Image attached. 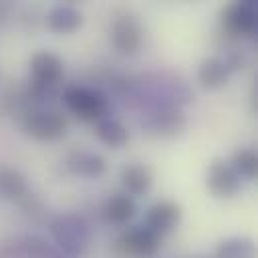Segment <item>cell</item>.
<instances>
[{
  "instance_id": "cell-1",
  "label": "cell",
  "mask_w": 258,
  "mask_h": 258,
  "mask_svg": "<svg viewBox=\"0 0 258 258\" xmlns=\"http://www.w3.org/2000/svg\"><path fill=\"white\" fill-rule=\"evenodd\" d=\"M62 101L73 115L81 121H99L107 117L109 111V95L99 87H83V85H69L62 91Z\"/></svg>"
},
{
  "instance_id": "cell-2",
  "label": "cell",
  "mask_w": 258,
  "mask_h": 258,
  "mask_svg": "<svg viewBox=\"0 0 258 258\" xmlns=\"http://www.w3.org/2000/svg\"><path fill=\"white\" fill-rule=\"evenodd\" d=\"M50 234L56 246L67 256H81L89 246V228L77 214H62L50 224Z\"/></svg>"
},
{
  "instance_id": "cell-3",
  "label": "cell",
  "mask_w": 258,
  "mask_h": 258,
  "mask_svg": "<svg viewBox=\"0 0 258 258\" xmlns=\"http://www.w3.org/2000/svg\"><path fill=\"white\" fill-rule=\"evenodd\" d=\"M22 129L28 137L36 141H56L67 133V119L58 111L36 109L24 115Z\"/></svg>"
},
{
  "instance_id": "cell-4",
  "label": "cell",
  "mask_w": 258,
  "mask_h": 258,
  "mask_svg": "<svg viewBox=\"0 0 258 258\" xmlns=\"http://www.w3.org/2000/svg\"><path fill=\"white\" fill-rule=\"evenodd\" d=\"M222 26L228 36H254L258 30V8L254 0L234 2L222 10Z\"/></svg>"
},
{
  "instance_id": "cell-5",
  "label": "cell",
  "mask_w": 258,
  "mask_h": 258,
  "mask_svg": "<svg viewBox=\"0 0 258 258\" xmlns=\"http://www.w3.org/2000/svg\"><path fill=\"white\" fill-rule=\"evenodd\" d=\"M111 42L121 54H135L143 44V24L131 14H119L111 24Z\"/></svg>"
},
{
  "instance_id": "cell-6",
  "label": "cell",
  "mask_w": 258,
  "mask_h": 258,
  "mask_svg": "<svg viewBox=\"0 0 258 258\" xmlns=\"http://www.w3.org/2000/svg\"><path fill=\"white\" fill-rule=\"evenodd\" d=\"M159 246L161 238L143 226H133L125 230L117 240V248L125 256L133 258H153L159 252Z\"/></svg>"
},
{
  "instance_id": "cell-7",
  "label": "cell",
  "mask_w": 258,
  "mask_h": 258,
  "mask_svg": "<svg viewBox=\"0 0 258 258\" xmlns=\"http://www.w3.org/2000/svg\"><path fill=\"white\" fill-rule=\"evenodd\" d=\"M206 185L218 200H230L240 191V175L224 159H214L208 167Z\"/></svg>"
},
{
  "instance_id": "cell-8",
  "label": "cell",
  "mask_w": 258,
  "mask_h": 258,
  "mask_svg": "<svg viewBox=\"0 0 258 258\" xmlns=\"http://www.w3.org/2000/svg\"><path fill=\"white\" fill-rule=\"evenodd\" d=\"M141 125H143V129H147L153 135L175 137L185 129L187 119H185L183 111H179L177 107H163V109H153L151 113H147L143 117Z\"/></svg>"
},
{
  "instance_id": "cell-9",
  "label": "cell",
  "mask_w": 258,
  "mask_h": 258,
  "mask_svg": "<svg viewBox=\"0 0 258 258\" xmlns=\"http://www.w3.org/2000/svg\"><path fill=\"white\" fill-rule=\"evenodd\" d=\"M181 220V208L171 200H161L153 204L145 214V228L157 234L159 238L177 228Z\"/></svg>"
},
{
  "instance_id": "cell-10",
  "label": "cell",
  "mask_w": 258,
  "mask_h": 258,
  "mask_svg": "<svg viewBox=\"0 0 258 258\" xmlns=\"http://www.w3.org/2000/svg\"><path fill=\"white\" fill-rule=\"evenodd\" d=\"M62 79V60L50 50H40L30 58V81L46 87H56Z\"/></svg>"
},
{
  "instance_id": "cell-11",
  "label": "cell",
  "mask_w": 258,
  "mask_h": 258,
  "mask_svg": "<svg viewBox=\"0 0 258 258\" xmlns=\"http://www.w3.org/2000/svg\"><path fill=\"white\" fill-rule=\"evenodd\" d=\"M67 169L73 175H81V177H101L107 169L105 159L99 153H91V151H71L64 159Z\"/></svg>"
},
{
  "instance_id": "cell-12",
  "label": "cell",
  "mask_w": 258,
  "mask_h": 258,
  "mask_svg": "<svg viewBox=\"0 0 258 258\" xmlns=\"http://www.w3.org/2000/svg\"><path fill=\"white\" fill-rule=\"evenodd\" d=\"M119 179H121L125 194L129 198H133V196H143L149 191V187L153 183V173L143 163H129L121 169Z\"/></svg>"
},
{
  "instance_id": "cell-13",
  "label": "cell",
  "mask_w": 258,
  "mask_h": 258,
  "mask_svg": "<svg viewBox=\"0 0 258 258\" xmlns=\"http://www.w3.org/2000/svg\"><path fill=\"white\" fill-rule=\"evenodd\" d=\"M81 24H83V14L79 8L71 4H58L46 14V26L56 34H71Z\"/></svg>"
},
{
  "instance_id": "cell-14",
  "label": "cell",
  "mask_w": 258,
  "mask_h": 258,
  "mask_svg": "<svg viewBox=\"0 0 258 258\" xmlns=\"http://www.w3.org/2000/svg\"><path fill=\"white\" fill-rule=\"evenodd\" d=\"M228 75H230V69L224 62V58H220V56H208V58H204L202 64H200V69H198V81L208 91H214V89L224 87L226 81H228Z\"/></svg>"
},
{
  "instance_id": "cell-15",
  "label": "cell",
  "mask_w": 258,
  "mask_h": 258,
  "mask_svg": "<svg viewBox=\"0 0 258 258\" xmlns=\"http://www.w3.org/2000/svg\"><path fill=\"white\" fill-rule=\"evenodd\" d=\"M95 135L103 145H107L111 149H119V147L127 145V141H129V129L119 119H113V117L99 119L95 123Z\"/></svg>"
},
{
  "instance_id": "cell-16",
  "label": "cell",
  "mask_w": 258,
  "mask_h": 258,
  "mask_svg": "<svg viewBox=\"0 0 258 258\" xmlns=\"http://www.w3.org/2000/svg\"><path fill=\"white\" fill-rule=\"evenodd\" d=\"M135 212H137L135 200L129 198L127 194H113L103 206L105 218L113 224H127L135 216Z\"/></svg>"
},
{
  "instance_id": "cell-17",
  "label": "cell",
  "mask_w": 258,
  "mask_h": 258,
  "mask_svg": "<svg viewBox=\"0 0 258 258\" xmlns=\"http://www.w3.org/2000/svg\"><path fill=\"white\" fill-rule=\"evenodd\" d=\"M26 177L14 167H0V198L14 202L26 196Z\"/></svg>"
},
{
  "instance_id": "cell-18",
  "label": "cell",
  "mask_w": 258,
  "mask_h": 258,
  "mask_svg": "<svg viewBox=\"0 0 258 258\" xmlns=\"http://www.w3.org/2000/svg\"><path fill=\"white\" fill-rule=\"evenodd\" d=\"M256 248L250 238H228L216 248V258H254Z\"/></svg>"
},
{
  "instance_id": "cell-19",
  "label": "cell",
  "mask_w": 258,
  "mask_h": 258,
  "mask_svg": "<svg viewBox=\"0 0 258 258\" xmlns=\"http://www.w3.org/2000/svg\"><path fill=\"white\" fill-rule=\"evenodd\" d=\"M230 165L234 167V171L246 179H254L256 177V171H258V155L252 147H242V149H236L232 153V159H230Z\"/></svg>"
}]
</instances>
